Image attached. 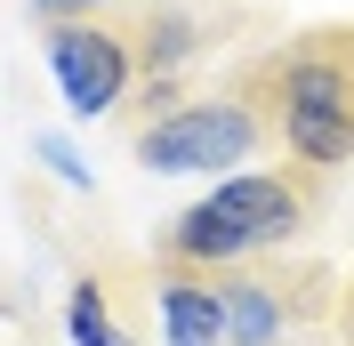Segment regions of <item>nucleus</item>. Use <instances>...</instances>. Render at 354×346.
Wrapping results in <instances>:
<instances>
[{"mask_svg": "<svg viewBox=\"0 0 354 346\" xmlns=\"http://www.w3.org/2000/svg\"><path fill=\"white\" fill-rule=\"evenodd\" d=\"M330 210V170L314 161H258V170H225L201 201L153 226V266H250V258H282L322 226Z\"/></svg>", "mask_w": 354, "mask_h": 346, "instance_id": "nucleus-1", "label": "nucleus"}, {"mask_svg": "<svg viewBox=\"0 0 354 346\" xmlns=\"http://www.w3.org/2000/svg\"><path fill=\"white\" fill-rule=\"evenodd\" d=\"M121 121V145L145 177H225L242 161H266L274 145V121L266 105L242 89V73L194 89V81H137L129 105L113 113Z\"/></svg>", "mask_w": 354, "mask_h": 346, "instance_id": "nucleus-2", "label": "nucleus"}, {"mask_svg": "<svg viewBox=\"0 0 354 346\" xmlns=\"http://www.w3.org/2000/svg\"><path fill=\"white\" fill-rule=\"evenodd\" d=\"M234 73L266 105L274 145L290 161H314V170H330V177L354 161V17L282 33L258 57H242Z\"/></svg>", "mask_w": 354, "mask_h": 346, "instance_id": "nucleus-3", "label": "nucleus"}, {"mask_svg": "<svg viewBox=\"0 0 354 346\" xmlns=\"http://www.w3.org/2000/svg\"><path fill=\"white\" fill-rule=\"evenodd\" d=\"M225 274V346H314L346 306V274L322 258H250Z\"/></svg>", "mask_w": 354, "mask_h": 346, "instance_id": "nucleus-4", "label": "nucleus"}, {"mask_svg": "<svg viewBox=\"0 0 354 346\" xmlns=\"http://www.w3.org/2000/svg\"><path fill=\"white\" fill-rule=\"evenodd\" d=\"M121 24L137 41L145 81H194V65H209L242 33H274V8L266 0H121Z\"/></svg>", "mask_w": 354, "mask_h": 346, "instance_id": "nucleus-5", "label": "nucleus"}, {"mask_svg": "<svg viewBox=\"0 0 354 346\" xmlns=\"http://www.w3.org/2000/svg\"><path fill=\"white\" fill-rule=\"evenodd\" d=\"M41 48H48V73H57V97H65L73 121H105V113H121V105H129V89L145 81L121 8L41 24Z\"/></svg>", "mask_w": 354, "mask_h": 346, "instance_id": "nucleus-6", "label": "nucleus"}, {"mask_svg": "<svg viewBox=\"0 0 354 346\" xmlns=\"http://www.w3.org/2000/svg\"><path fill=\"white\" fill-rule=\"evenodd\" d=\"M161 346H225V274L218 266H153Z\"/></svg>", "mask_w": 354, "mask_h": 346, "instance_id": "nucleus-7", "label": "nucleus"}, {"mask_svg": "<svg viewBox=\"0 0 354 346\" xmlns=\"http://www.w3.org/2000/svg\"><path fill=\"white\" fill-rule=\"evenodd\" d=\"M65 330H73V346H137L129 330L113 322V306H105V282H73L65 290Z\"/></svg>", "mask_w": 354, "mask_h": 346, "instance_id": "nucleus-8", "label": "nucleus"}, {"mask_svg": "<svg viewBox=\"0 0 354 346\" xmlns=\"http://www.w3.org/2000/svg\"><path fill=\"white\" fill-rule=\"evenodd\" d=\"M41 24H65V17H105V8H121V0H24Z\"/></svg>", "mask_w": 354, "mask_h": 346, "instance_id": "nucleus-9", "label": "nucleus"}, {"mask_svg": "<svg viewBox=\"0 0 354 346\" xmlns=\"http://www.w3.org/2000/svg\"><path fill=\"white\" fill-rule=\"evenodd\" d=\"M41 161H48V170H57V177H65V185H88V170H81V153H73L65 137H41Z\"/></svg>", "mask_w": 354, "mask_h": 346, "instance_id": "nucleus-10", "label": "nucleus"}, {"mask_svg": "<svg viewBox=\"0 0 354 346\" xmlns=\"http://www.w3.org/2000/svg\"><path fill=\"white\" fill-rule=\"evenodd\" d=\"M338 330H346V346H354V282H346V306H338Z\"/></svg>", "mask_w": 354, "mask_h": 346, "instance_id": "nucleus-11", "label": "nucleus"}, {"mask_svg": "<svg viewBox=\"0 0 354 346\" xmlns=\"http://www.w3.org/2000/svg\"><path fill=\"white\" fill-rule=\"evenodd\" d=\"M314 346H322V338H314Z\"/></svg>", "mask_w": 354, "mask_h": 346, "instance_id": "nucleus-12", "label": "nucleus"}]
</instances>
